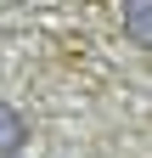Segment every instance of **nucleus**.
<instances>
[{"instance_id": "obj_2", "label": "nucleus", "mask_w": 152, "mask_h": 158, "mask_svg": "<svg viewBox=\"0 0 152 158\" xmlns=\"http://www.w3.org/2000/svg\"><path fill=\"white\" fill-rule=\"evenodd\" d=\"M17 147H23V118L0 102V152H17Z\"/></svg>"}, {"instance_id": "obj_1", "label": "nucleus", "mask_w": 152, "mask_h": 158, "mask_svg": "<svg viewBox=\"0 0 152 158\" xmlns=\"http://www.w3.org/2000/svg\"><path fill=\"white\" fill-rule=\"evenodd\" d=\"M124 34H130V45L152 51V0H124Z\"/></svg>"}]
</instances>
